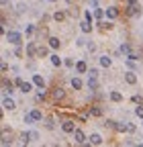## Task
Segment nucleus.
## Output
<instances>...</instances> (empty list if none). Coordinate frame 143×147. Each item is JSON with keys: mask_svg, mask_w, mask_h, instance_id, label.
Masks as SVG:
<instances>
[{"mask_svg": "<svg viewBox=\"0 0 143 147\" xmlns=\"http://www.w3.org/2000/svg\"><path fill=\"white\" fill-rule=\"evenodd\" d=\"M4 37H6V41H10V43H14V45H19V43L23 41V37H21L19 31H8Z\"/></svg>", "mask_w": 143, "mask_h": 147, "instance_id": "nucleus-1", "label": "nucleus"}, {"mask_svg": "<svg viewBox=\"0 0 143 147\" xmlns=\"http://www.w3.org/2000/svg\"><path fill=\"white\" fill-rule=\"evenodd\" d=\"M63 96H65L63 88H53V90H51V98H53V100H61Z\"/></svg>", "mask_w": 143, "mask_h": 147, "instance_id": "nucleus-2", "label": "nucleus"}, {"mask_svg": "<svg viewBox=\"0 0 143 147\" xmlns=\"http://www.w3.org/2000/svg\"><path fill=\"white\" fill-rule=\"evenodd\" d=\"M61 129H63V133H74V131H76L74 121H63V123H61Z\"/></svg>", "mask_w": 143, "mask_h": 147, "instance_id": "nucleus-3", "label": "nucleus"}, {"mask_svg": "<svg viewBox=\"0 0 143 147\" xmlns=\"http://www.w3.org/2000/svg\"><path fill=\"white\" fill-rule=\"evenodd\" d=\"M72 135H74V141H76V143H84V141H86V135L80 131V129H76V131L72 133Z\"/></svg>", "mask_w": 143, "mask_h": 147, "instance_id": "nucleus-4", "label": "nucleus"}, {"mask_svg": "<svg viewBox=\"0 0 143 147\" xmlns=\"http://www.w3.org/2000/svg\"><path fill=\"white\" fill-rule=\"evenodd\" d=\"M125 82H127V84H135V82H137L135 71H127V74H125Z\"/></svg>", "mask_w": 143, "mask_h": 147, "instance_id": "nucleus-5", "label": "nucleus"}, {"mask_svg": "<svg viewBox=\"0 0 143 147\" xmlns=\"http://www.w3.org/2000/svg\"><path fill=\"white\" fill-rule=\"evenodd\" d=\"M106 16H109V18H117V16H119V8H117V6L106 8Z\"/></svg>", "mask_w": 143, "mask_h": 147, "instance_id": "nucleus-6", "label": "nucleus"}, {"mask_svg": "<svg viewBox=\"0 0 143 147\" xmlns=\"http://www.w3.org/2000/svg\"><path fill=\"white\" fill-rule=\"evenodd\" d=\"M33 84H35V86H39V88H43V86H45V80L39 76V74H35V76H33Z\"/></svg>", "mask_w": 143, "mask_h": 147, "instance_id": "nucleus-7", "label": "nucleus"}, {"mask_svg": "<svg viewBox=\"0 0 143 147\" xmlns=\"http://www.w3.org/2000/svg\"><path fill=\"white\" fill-rule=\"evenodd\" d=\"M139 10H141V8H139V4H129V8H127V14H129V16H135Z\"/></svg>", "mask_w": 143, "mask_h": 147, "instance_id": "nucleus-8", "label": "nucleus"}, {"mask_svg": "<svg viewBox=\"0 0 143 147\" xmlns=\"http://www.w3.org/2000/svg\"><path fill=\"white\" fill-rule=\"evenodd\" d=\"M2 106H4V108H8V110H12L16 104H14V100H12V98H8V96H6V98L2 100Z\"/></svg>", "mask_w": 143, "mask_h": 147, "instance_id": "nucleus-9", "label": "nucleus"}, {"mask_svg": "<svg viewBox=\"0 0 143 147\" xmlns=\"http://www.w3.org/2000/svg\"><path fill=\"white\" fill-rule=\"evenodd\" d=\"M90 143H92V145H102V137H100L98 133H92V135H90Z\"/></svg>", "mask_w": 143, "mask_h": 147, "instance_id": "nucleus-10", "label": "nucleus"}, {"mask_svg": "<svg viewBox=\"0 0 143 147\" xmlns=\"http://www.w3.org/2000/svg\"><path fill=\"white\" fill-rule=\"evenodd\" d=\"M37 51H39V49H37V45H35V43H29V45H27V55H29V57H33Z\"/></svg>", "mask_w": 143, "mask_h": 147, "instance_id": "nucleus-11", "label": "nucleus"}, {"mask_svg": "<svg viewBox=\"0 0 143 147\" xmlns=\"http://www.w3.org/2000/svg\"><path fill=\"white\" fill-rule=\"evenodd\" d=\"M19 88H21L23 94H27V92H31V82H21V84H19Z\"/></svg>", "mask_w": 143, "mask_h": 147, "instance_id": "nucleus-12", "label": "nucleus"}, {"mask_svg": "<svg viewBox=\"0 0 143 147\" xmlns=\"http://www.w3.org/2000/svg\"><path fill=\"white\" fill-rule=\"evenodd\" d=\"M80 29H82V33H90V29H92V23H90V21H84V23L80 25Z\"/></svg>", "mask_w": 143, "mask_h": 147, "instance_id": "nucleus-13", "label": "nucleus"}, {"mask_svg": "<svg viewBox=\"0 0 143 147\" xmlns=\"http://www.w3.org/2000/svg\"><path fill=\"white\" fill-rule=\"evenodd\" d=\"M131 49H133V47H131V45H129V43H123V45H121V49H119V51H121V53H123V55H129V53H131Z\"/></svg>", "mask_w": 143, "mask_h": 147, "instance_id": "nucleus-14", "label": "nucleus"}, {"mask_svg": "<svg viewBox=\"0 0 143 147\" xmlns=\"http://www.w3.org/2000/svg\"><path fill=\"white\" fill-rule=\"evenodd\" d=\"M88 88H90V90H96V88H98V82H96V76H90V80H88Z\"/></svg>", "mask_w": 143, "mask_h": 147, "instance_id": "nucleus-15", "label": "nucleus"}, {"mask_svg": "<svg viewBox=\"0 0 143 147\" xmlns=\"http://www.w3.org/2000/svg\"><path fill=\"white\" fill-rule=\"evenodd\" d=\"M2 90H4V92H8V94H10V92H12V84H10V82H8L6 78L2 80Z\"/></svg>", "mask_w": 143, "mask_h": 147, "instance_id": "nucleus-16", "label": "nucleus"}, {"mask_svg": "<svg viewBox=\"0 0 143 147\" xmlns=\"http://www.w3.org/2000/svg\"><path fill=\"white\" fill-rule=\"evenodd\" d=\"M72 88H74V90H80V88H82V80H80V78H72Z\"/></svg>", "mask_w": 143, "mask_h": 147, "instance_id": "nucleus-17", "label": "nucleus"}, {"mask_svg": "<svg viewBox=\"0 0 143 147\" xmlns=\"http://www.w3.org/2000/svg\"><path fill=\"white\" fill-rule=\"evenodd\" d=\"M111 100L113 102H121L123 100V94H121V92H111Z\"/></svg>", "mask_w": 143, "mask_h": 147, "instance_id": "nucleus-18", "label": "nucleus"}, {"mask_svg": "<svg viewBox=\"0 0 143 147\" xmlns=\"http://www.w3.org/2000/svg\"><path fill=\"white\" fill-rule=\"evenodd\" d=\"M31 117H33L35 121H41V119H43V115H41V110H39V108H35V110H31Z\"/></svg>", "mask_w": 143, "mask_h": 147, "instance_id": "nucleus-19", "label": "nucleus"}, {"mask_svg": "<svg viewBox=\"0 0 143 147\" xmlns=\"http://www.w3.org/2000/svg\"><path fill=\"white\" fill-rule=\"evenodd\" d=\"M49 47H53V49L59 47V39H57V37H49Z\"/></svg>", "mask_w": 143, "mask_h": 147, "instance_id": "nucleus-20", "label": "nucleus"}, {"mask_svg": "<svg viewBox=\"0 0 143 147\" xmlns=\"http://www.w3.org/2000/svg\"><path fill=\"white\" fill-rule=\"evenodd\" d=\"M76 69H78L80 74H86V69H88V67H86V61H78V63H76Z\"/></svg>", "mask_w": 143, "mask_h": 147, "instance_id": "nucleus-21", "label": "nucleus"}, {"mask_svg": "<svg viewBox=\"0 0 143 147\" xmlns=\"http://www.w3.org/2000/svg\"><path fill=\"white\" fill-rule=\"evenodd\" d=\"M90 115H92V117H102V108L92 106V108H90Z\"/></svg>", "mask_w": 143, "mask_h": 147, "instance_id": "nucleus-22", "label": "nucleus"}, {"mask_svg": "<svg viewBox=\"0 0 143 147\" xmlns=\"http://www.w3.org/2000/svg\"><path fill=\"white\" fill-rule=\"evenodd\" d=\"M100 65H102V67H109V65H111V57H106V55H104V57H100Z\"/></svg>", "mask_w": 143, "mask_h": 147, "instance_id": "nucleus-23", "label": "nucleus"}, {"mask_svg": "<svg viewBox=\"0 0 143 147\" xmlns=\"http://www.w3.org/2000/svg\"><path fill=\"white\" fill-rule=\"evenodd\" d=\"M51 63H53V65H57V67H59V65H61V59L57 57V55H51Z\"/></svg>", "mask_w": 143, "mask_h": 147, "instance_id": "nucleus-24", "label": "nucleus"}, {"mask_svg": "<svg viewBox=\"0 0 143 147\" xmlns=\"http://www.w3.org/2000/svg\"><path fill=\"white\" fill-rule=\"evenodd\" d=\"M53 18H55V21H63V18H65V12H55V14H53Z\"/></svg>", "mask_w": 143, "mask_h": 147, "instance_id": "nucleus-25", "label": "nucleus"}, {"mask_svg": "<svg viewBox=\"0 0 143 147\" xmlns=\"http://www.w3.org/2000/svg\"><path fill=\"white\" fill-rule=\"evenodd\" d=\"M35 98H37V100L41 102V100H45V98H47V94H45V92L41 90V92H37V96H35Z\"/></svg>", "mask_w": 143, "mask_h": 147, "instance_id": "nucleus-26", "label": "nucleus"}, {"mask_svg": "<svg viewBox=\"0 0 143 147\" xmlns=\"http://www.w3.org/2000/svg\"><path fill=\"white\" fill-rule=\"evenodd\" d=\"M135 115H137L139 119H143V106H137V108H135Z\"/></svg>", "mask_w": 143, "mask_h": 147, "instance_id": "nucleus-27", "label": "nucleus"}, {"mask_svg": "<svg viewBox=\"0 0 143 147\" xmlns=\"http://www.w3.org/2000/svg\"><path fill=\"white\" fill-rule=\"evenodd\" d=\"M37 55H39V57H45V55H47V49H45V47H39Z\"/></svg>", "mask_w": 143, "mask_h": 147, "instance_id": "nucleus-28", "label": "nucleus"}, {"mask_svg": "<svg viewBox=\"0 0 143 147\" xmlns=\"http://www.w3.org/2000/svg\"><path fill=\"white\" fill-rule=\"evenodd\" d=\"M102 14H104L102 8H96V10H94V16H96V18H102Z\"/></svg>", "mask_w": 143, "mask_h": 147, "instance_id": "nucleus-29", "label": "nucleus"}, {"mask_svg": "<svg viewBox=\"0 0 143 147\" xmlns=\"http://www.w3.org/2000/svg\"><path fill=\"white\" fill-rule=\"evenodd\" d=\"M23 121H25V123H29V125H31V123H33V121H35V119H33V117H31V113H29V115H25V119H23Z\"/></svg>", "mask_w": 143, "mask_h": 147, "instance_id": "nucleus-30", "label": "nucleus"}, {"mask_svg": "<svg viewBox=\"0 0 143 147\" xmlns=\"http://www.w3.org/2000/svg\"><path fill=\"white\" fill-rule=\"evenodd\" d=\"M84 16H86V21H90V23H92V14H90V10H86Z\"/></svg>", "mask_w": 143, "mask_h": 147, "instance_id": "nucleus-31", "label": "nucleus"}, {"mask_svg": "<svg viewBox=\"0 0 143 147\" xmlns=\"http://www.w3.org/2000/svg\"><path fill=\"white\" fill-rule=\"evenodd\" d=\"M27 33H29V35H31V33H35V27H33V25H29V27H27Z\"/></svg>", "mask_w": 143, "mask_h": 147, "instance_id": "nucleus-32", "label": "nucleus"}, {"mask_svg": "<svg viewBox=\"0 0 143 147\" xmlns=\"http://www.w3.org/2000/svg\"><path fill=\"white\" fill-rule=\"evenodd\" d=\"M2 145L6 147V145H10V139H6V137H2Z\"/></svg>", "mask_w": 143, "mask_h": 147, "instance_id": "nucleus-33", "label": "nucleus"}, {"mask_svg": "<svg viewBox=\"0 0 143 147\" xmlns=\"http://www.w3.org/2000/svg\"><path fill=\"white\" fill-rule=\"evenodd\" d=\"M139 0H127V4H137Z\"/></svg>", "mask_w": 143, "mask_h": 147, "instance_id": "nucleus-34", "label": "nucleus"}, {"mask_svg": "<svg viewBox=\"0 0 143 147\" xmlns=\"http://www.w3.org/2000/svg\"><path fill=\"white\" fill-rule=\"evenodd\" d=\"M0 2H2V6H6V4H8V0H0Z\"/></svg>", "mask_w": 143, "mask_h": 147, "instance_id": "nucleus-35", "label": "nucleus"}, {"mask_svg": "<svg viewBox=\"0 0 143 147\" xmlns=\"http://www.w3.org/2000/svg\"><path fill=\"white\" fill-rule=\"evenodd\" d=\"M49 2H55V0H49Z\"/></svg>", "mask_w": 143, "mask_h": 147, "instance_id": "nucleus-36", "label": "nucleus"}]
</instances>
